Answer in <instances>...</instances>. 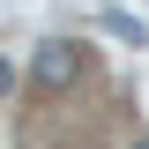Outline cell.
Segmentation results:
<instances>
[{"label":"cell","instance_id":"7a4b0ae2","mask_svg":"<svg viewBox=\"0 0 149 149\" xmlns=\"http://www.w3.org/2000/svg\"><path fill=\"white\" fill-rule=\"evenodd\" d=\"M8 90H15V60H0V97H8Z\"/></svg>","mask_w":149,"mask_h":149},{"label":"cell","instance_id":"6da1fadb","mask_svg":"<svg viewBox=\"0 0 149 149\" xmlns=\"http://www.w3.org/2000/svg\"><path fill=\"white\" fill-rule=\"evenodd\" d=\"M74 74H82V52H74L67 37H45L37 60H30V90L37 97H60V90H74Z\"/></svg>","mask_w":149,"mask_h":149},{"label":"cell","instance_id":"3957f363","mask_svg":"<svg viewBox=\"0 0 149 149\" xmlns=\"http://www.w3.org/2000/svg\"><path fill=\"white\" fill-rule=\"evenodd\" d=\"M134 149H149V134H142V142H134Z\"/></svg>","mask_w":149,"mask_h":149}]
</instances>
